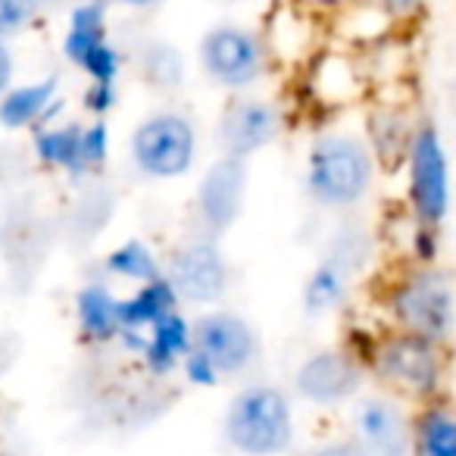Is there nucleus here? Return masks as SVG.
Listing matches in <instances>:
<instances>
[{
	"instance_id": "0eeeda50",
	"label": "nucleus",
	"mask_w": 456,
	"mask_h": 456,
	"mask_svg": "<svg viewBox=\"0 0 456 456\" xmlns=\"http://www.w3.org/2000/svg\"><path fill=\"white\" fill-rule=\"evenodd\" d=\"M200 69L219 88L232 94L250 91L263 76H266L269 53L266 45L256 32L244 26H216L200 38L197 47Z\"/></svg>"
},
{
	"instance_id": "2eb2a0df",
	"label": "nucleus",
	"mask_w": 456,
	"mask_h": 456,
	"mask_svg": "<svg viewBox=\"0 0 456 456\" xmlns=\"http://www.w3.org/2000/svg\"><path fill=\"white\" fill-rule=\"evenodd\" d=\"M350 254H356V248L338 244V248L306 275V285H304L306 313L322 316V313H331L344 304L347 288H350V273H354V263H356Z\"/></svg>"
},
{
	"instance_id": "4be33fe9",
	"label": "nucleus",
	"mask_w": 456,
	"mask_h": 456,
	"mask_svg": "<svg viewBox=\"0 0 456 456\" xmlns=\"http://www.w3.org/2000/svg\"><path fill=\"white\" fill-rule=\"evenodd\" d=\"M107 273L116 275V279L144 285V281L163 275V266H159L157 254L144 241H126L107 254Z\"/></svg>"
},
{
	"instance_id": "7c9ffc66",
	"label": "nucleus",
	"mask_w": 456,
	"mask_h": 456,
	"mask_svg": "<svg viewBox=\"0 0 456 456\" xmlns=\"http://www.w3.org/2000/svg\"><path fill=\"white\" fill-rule=\"evenodd\" d=\"M91 4H126V7H134V10H151L157 7V4H163V0H91Z\"/></svg>"
},
{
	"instance_id": "f257e3e1",
	"label": "nucleus",
	"mask_w": 456,
	"mask_h": 456,
	"mask_svg": "<svg viewBox=\"0 0 456 456\" xmlns=\"http://www.w3.org/2000/svg\"><path fill=\"white\" fill-rule=\"evenodd\" d=\"M375 182V153L360 134L325 132L306 151L304 184L313 203L331 213L354 209Z\"/></svg>"
},
{
	"instance_id": "1a4fd4ad",
	"label": "nucleus",
	"mask_w": 456,
	"mask_h": 456,
	"mask_svg": "<svg viewBox=\"0 0 456 456\" xmlns=\"http://www.w3.org/2000/svg\"><path fill=\"white\" fill-rule=\"evenodd\" d=\"M163 275L184 304H216L232 285V269L216 238H191L172 250Z\"/></svg>"
},
{
	"instance_id": "5701e85b",
	"label": "nucleus",
	"mask_w": 456,
	"mask_h": 456,
	"mask_svg": "<svg viewBox=\"0 0 456 456\" xmlns=\"http://www.w3.org/2000/svg\"><path fill=\"white\" fill-rule=\"evenodd\" d=\"M147 78L153 85H178V76H182V57L178 51L166 45H153L147 51Z\"/></svg>"
},
{
	"instance_id": "f3484780",
	"label": "nucleus",
	"mask_w": 456,
	"mask_h": 456,
	"mask_svg": "<svg viewBox=\"0 0 456 456\" xmlns=\"http://www.w3.org/2000/svg\"><path fill=\"white\" fill-rule=\"evenodd\" d=\"M410 456H456V406L444 400H425L410 416Z\"/></svg>"
},
{
	"instance_id": "bb28decb",
	"label": "nucleus",
	"mask_w": 456,
	"mask_h": 456,
	"mask_svg": "<svg viewBox=\"0 0 456 456\" xmlns=\"http://www.w3.org/2000/svg\"><path fill=\"white\" fill-rule=\"evenodd\" d=\"M300 456H366V450L354 441V437H331V441L313 444Z\"/></svg>"
},
{
	"instance_id": "6e6552de",
	"label": "nucleus",
	"mask_w": 456,
	"mask_h": 456,
	"mask_svg": "<svg viewBox=\"0 0 456 456\" xmlns=\"http://www.w3.org/2000/svg\"><path fill=\"white\" fill-rule=\"evenodd\" d=\"M191 350L207 356L222 379H235L260 360L263 344L241 313L209 310L191 322Z\"/></svg>"
},
{
	"instance_id": "393cba45",
	"label": "nucleus",
	"mask_w": 456,
	"mask_h": 456,
	"mask_svg": "<svg viewBox=\"0 0 456 456\" xmlns=\"http://www.w3.org/2000/svg\"><path fill=\"white\" fill-rule=\"evenodd\" d=\"M35 0H0V38L16 35L35 20Z\"/></svg>"
},
{
	"instance_id": "4468645a",
	"label": "nucleus",
	"mask_w": 456,
	"mask_h": 456,
	"mask_svg": "<svg viewBox=\"0 0 456 456\" xmlns=\"http://www.w3.org/2000/svg\"><path fill=\"white\" fill-rule=\"evenodd\" d=\"M178 304H182V300H178V294L172 291L166 275H157V279L138 285L128 297L119 300V313H122V335L119 338L128 344V347L138 350L141 335H144L153 322H159L163 316L175 313Z\"/></svg>"
},
{
	"instance_id": "9b49d317",
	"label": "nucleus",
	"mask_w": 456,
	"mask_h": 456,
	"mask_svg": "<svg viewBox=\"0 0 456 456\" xmlns=\"http://www.w3.org/2000/svg\"><path fill=\"white\" fill-rule=\"evenodd\" d=\"M281 132V113L273 101L256 94H235L225 103L216 126L222 157L250 159L269 147Z\"/></svg>"
},
{
	"instance_id": "c85d7f7f",
	"label": "nucleus",
	"mask_w": 456,
	"mask_h": 456,
	"mask_svg": "<svg viewBox=\"0 0 456 456\" xmlns=\"http://www.w3.org/2000/svg\"><path fill=\"white\" fill-rule=\"evenodd\" d=\"M366 4H372V7L381 10L385 16H394V20H400V16H412V13H416L425 0H366Z\"/></svg>"
},
{
	"instance_id": "20e7f679",
	"label": "nucleus",
	"mask_w": 456,
	"mask_h": 456,
	"mask_svg": "<svg viewBox=\"0 0 456 456\" xmlns=\"http://www.w3.org/2000/svg\"><path fill=\"white\" fill-rule=\"evenodd\" d=\"M369 369L387 391L425 403L441 397L444 379H447V356H444V344L394 329L369 350Z\"/></svg>"
},
{
	"instance_id": "dca6fc26",
	"label": "nucleus",
	"mask_w": 456,
	"mask_h": 456,
	"mask_svg": "<svg viewBox=\"0 0 456 456\" xmlns=\"http://www.w3.org/2000/svg\"><path fill=\"white\" fill-rule=\"evenodd\" d=\"M188 350H191V319L182 316V310L153 322L141 335L138 344L141 360H144V366L153 375H169L172 369H178L184 356H188Z\"/></svg>"
},
{
	"instance_id": "c756f323",
	"label": "nucleus",
	"mask_w": 456,
	"mask_h": 456,
	"mask_svg": "<svg viewBox=\"0 0 456 456\" xmlns=\"http://www.w3.org/2000/svg\"><path fill=\"white\" fill-rule=\"evenodd\" d=\"M10 78H13V53H10L7 41L0 38V94L10 88Z\"/></svg>"
},
{
	"instance_id": "f03ea898",
	"label": "nucleus",
	"mask_w": 456,
	"mask_h": 456,
	"mask_svg": "<svg viewBox=\"0 0 456 456\" xmlns=\"http://www.w3.org/2000/svg\"><path fill=\"white\" fill-rule=\"evenodd\" d=\"M228 447L241 456H281L294 444V406L281 387L248 385L228 400L222 419Z\"/></svg>"
},
{
	"instance_id": "f8f14e48",
	"label": "nucleus",
	"mask_w": 456,
	"mask_h": 456,
	"mask_svg": "<svg viewBox=\"0 0 456 456\" xmlns=\"http://www.w3.org/2000/svg\"><path fill=\"white\" fill-rule=\"evenodd\" d=\"M350 425H354V441L366 450V456H410V412L394 394L356 397Z\"/></svg>"
},
{
	"instance_id": "aec40b11",
	"label": "nucleus",
	"mask_w": 456,
	"mask_h": 456,
	"mask_svg": "<svg viewBox=\"0 0 456 456\" xmlns=\"http://www.w3.org/2000/svg\"><path fill=\"white\" fill-rule=\"evenodd\" d=\"M107 45V10L103 4H78L69 16V28L63 38V53L69 63H76L78 69L85 66V60Z\"/></svg>"
},
{
	"instance_id": "a211bd4d",
	"label": "nucleus",
	"mask_w": 456,
	"mask_h": 456,
	"mask_svg": "<svg viewBox=\"0 0 456 456\" xmlns=\"http://www.w3.org/2000/svg\"><path fill=\"white\" fill-rule=\"evenodd\" d=\"M63 110V101H57V78L22 85L4 94L0 101V126L7 128H28L38 122H51L53 113Z\"/></svg>"
},
{
	"instance_id": "b1692460",
	"label": "nucleus",
	"mask_w": 456,
	"mask_h": 456,
	"mask_svg": "<svg viewBox=\"0 0 456 456\" xmlns=\"http://www.w3.org/2000/svg\"><path fill=\"white\" fill-rule=\"evenodd\" d=\"M110 157V132L101 119L94 126H85L82 132V159H85V169H101Z\"/></svg>"
},
{
	"instance_id": "a878e982",
	"label": "nucleus",
	"mask_w": 456,
	"mask_h": 456,
	"mask_svg": "<svg viewBox=\"0 0 456 456\" xmlns=\"http://www.w3.org/2000/svg\"><path fill=\"white\" fill-rule=\"evenodd\" d=\"M178 369L184 372L188 385H194V387H216L222 381V375L213 369V362H209L207 356L197 354V350H188V356H184Z\"/></svg>"
},
{
	"instance_id": "7ed1b4c3",
	"label": "nucleus",
	"mask_w": 456,
	"mask_h": 456,
	"mask_svg": "<svg viewBox=\"0 0 456 456\" xmlns=\"http://www.w3.org/2000/svg\"><path fill=\"white\" fill-rule=\"evenodd\" d=\"M387 313L397 331L425 341L447 344L456 329V288L444 269L416 266L394 281L387 294Z\"/></svg>"
},
{
	"instance_id": "ddd939ff",
	"label": "nucleus",
	"mask_w": 456,
	"mask_h": 456,
	"mask_svg": "<svg viewBox=\"0 0 456 456\" xmlns=\"http://www.w3.org/2000/svg\"><path fill=\"white\" fill-rule=\"evenodd\" d=\"M248 197V159L219 157L197 184V219L207 238L222 235L238 222Z\"/></svg>"
},
{
	"instance_id": "6ab92c4d",
	"label": "nucleus",
	"mask_w": 456,
	"mask_h": 456,
	"mask_svg": "<svg viewBox=\"0 0 456 456\" xmlns=\"http://www.w3.org/2000/svg\"><path fill=\"white\" fill-rule=\"evenodd\" d=\"M119 300L107 285H85L76 297V316L78 329L88 341H116L122 335V313Z\"/></svg>"
},
{
	"instance_id": "39448f33",
	"label": "nucleus",
	"mask_w": 456,
	"mask_h": 456,
	"mask_svg": "<svg viewBox=\"0 0 456 456\" xmlns=\"http://www.w3.org/2000/svg\"><path fill=\"white\" fill-rule=\"evenodd\" d=\"M403 157L410 172V209L419 232L435 238L450 213V159L441 132L428 122L412 128Z\"/></svg>"
},
{
	"instance_id": "cd10ccee",
	"label": "nucleus",
	"mask_w": 456,
	"mask_h": 456,
	"mask_svg": "<svg viewBox=\"0 0 456 456\" xmlns=\"http://www.w3.org/2000/svg\"><path fill=\"white\" fill-rule=\"evenodd\" d=\"M85 107H88L91 113H97V116L110 113V110L116 107V85L91 82L88 94H85Z\"/></svg>"
},
{
	"instance_id": "412c9836",
	"label": "nucleus",
	"mask_w": 456,
	"mask_h": 456,
	"mask_svg": "<svg viewBox=\"0 0 456 456\" xmlns=\"http://www.w3.org/2000/svg\"><path fill=\"white\" fill-rule=\"evenodd\" d=\"M82 132L85 126H47L38 128L35 134V153H38L41 163L57 166V169H66L72 175H82L85 159H82Z\"/></svg>"
},
{
	"instance_id": "423d86ee",
	"label": "nucleus",
	"mask_w": 456,
	"mask_h": 456,
	"mask_svg": "<svg viewBox=\"0 0 456 456\" xmlns=\"http://www.w3.org/2000/svg\"><path fill=\"white\" fill-rule=\"evenodd\" d=\"M197 126L178 110H157L132 132V163L141 175L172 182L194 169Z\"/></svg>"
},
{
	"instance_id": "9d476101",
	"label": "nucleus",
	"mask_w": 456,
	"mask_h": 456,
	"mask_svg": "<svg viewBox=\"0 0 456 456\" xmlns=\"http://www.w3.org/2000/svg\"><path fill=\"white\" fill-rule=\"evenodd\" d=\"M366 381V369L347 350H316L306 356L294 372V391L313 406H341L354 403Z\"/></svg>"
},
{
	"instance_id": "2f4dec72",
	"label": "nucleus",
	"mask_w": 456,
	"mask_h": 456,
	"mask_svg": "<svg viewBox=\"0 0 456 456\" xmlns=\"http://www.w3.org/2000/svg\"><path fill=\"white\" fill-rule=\"evenodd\" d=\"M51 4H57V0H35V7H51Z\"/></svg>"
}]
</instances>
